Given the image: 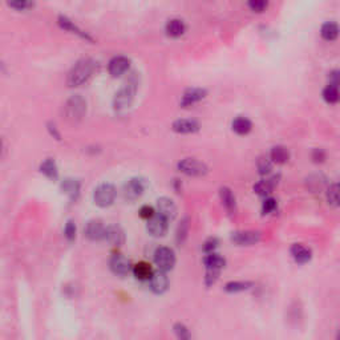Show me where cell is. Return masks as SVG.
I'll return each mask as SVG.
<instances>
[{
  "mask_svg": "<svg viewBox=\"0 0 340 340\" xmlns=\"http://www.w3.org/2000/svg\"><path fill=\"white\" fill-rule=\"evenodd\" d=\"M186 31V25H185V21L181 20V19H170V20H168V23H166L165 25V32L166 35L169 36V37H173V39H177V37H181V36L185 33Z\"/></svg>",
  "mask_w": 340,
  "mask_h": 340,
  "instance_id": "44dd1931",
  "label": "cell"
},
{
  "mask_svg": "<svg viewBox=\"0 0 340 340\" xmlns=\"http://www.w3.org/2000/svg\"><path fill=\"white\" fill-rule=\"evenodd\" d=\"M97 63L93 59H81L78 63L74 64L73 68L70 69L67 78V84L70 88L80 87V85L85 84L89 79L92 78V74L95 73Z\"/></svg>",
  "mask_w": 340,
  "mask_h": 340,
  "instance_id": "6da1fadb",
  "label": "cell"
},
{
  "mask_svg": "<svg viewBox=\"0 0 340 340\" xmlns=\"http://www.w3.org/2000/svg\"><path fill=\"white\" fill-rule=\"evenodd\" d=\"M200 123L194 119H179L172 124L173 132L178 134H193L200 130Z\"/></svg>",
  "mask_w": 340,
  "mask_h": 340,
  "instance_id": "5bb4252c",
  "label": "cell"
},
{
  "mask_svg": "<svg viewBox=\"0 0 340 340\" xmlns=\"http://www.w3.org/2000/svg\"><path fill=\"white\" fill-rule=\"evenodd\" d=\"M84 233L85 237L89 241L98 242V241H102L104 237H105V226H104V223L100 219H92L85 226Z\"/></svg>",
  "mask_w": 340,
  "mask_h": 340,
  "instance_id": "9a60e30c",
  "label": "cell"
},
{
  "mask_svg": "<svg viewBox=\"0 0 340 340\" xmlns=\"http://www.w3.org/2000/svg\"><path fill=\"white\" fill-rule=\"evenodd\" d=\"M109 267H110L112 273L119 275V277H125V275H128L130 273L129 259L120 253L113 254L110 260H109Z\"/></svg>",
  "mask_w": 340,
  "mask_h": 340,
  "instance_id": "8fae6325",
  "label": "cell"
},
{
  "mask_svg": "<svg viewBox=\"0 0 340 340\" xmlns=\"http://www.w3.org/2000/svg\"><path fill=\"white\" fill-rule=\"evenodd\" d=\"M278 207V202L275 198L273 197H266L265 201L262 202V213L266 215V214H271L274 211L277 210Z\"/></svg>",
  "mask_w": 340,
  "mask_h": 340,
  "instance_id": "d590c367",
  "label": "cell"
},
{
  "mask_svg": "<svg viewBox=\"0 0 340 340\" xmlns=\"http://www.w3.org/2000/svg\"><path fill=\"white\" fill-rule=\"evenodd\" d=\"M2 149H3V144H2V140H0V153H2Z\"/></svg>",
  "mask_w": 340,
  "mask_h": 340,
  "instance_id": "f6af8a7d",
  "label": "cell"
},
{
  "mask_svg": "<svg viewBox=\"0 0 340 340\" xmlns=\"http://www.w3.org/2000/svg\"><path fill=\"white\" fill-rule=\"evenodd\" d=\"M232 128L235 133L239 134V136H246V134H249L251 132V129H253V123L247 117L239 116L237 119H234V121L232 124Z\"/></svg>",
  "mask_w": 340,
  "mask_h": 340,
  "instance_id": "83f0119b",
  "label": "cell"
},
{
  "mask_svg": "<svg viewBox=\"0 0 340 340\" xmlns=\"http://www.w3.org/2000/svg\"><path fill=\"white\" fill-rule=\"evenodd\" d=\"M323 98L328 104H336L339 101V89L335 85H327L323 89Z\"/></svg>",
  "mask_w": 340,
  "mask_h": 340,
  "instance_id": "d6a6232c",
  "label": "cell"
},
{
  "mask_svg": "<svg viewBox=\"0 0 340 340\" xmlns=\"http://www.w3.org/2000/svg\"><path fill=\"white\" fill-rule=\"evenodd\" d=\"M177 169L183 174L189 175V177H202V175L207 174V172H209V168L206 166V164L192 157L181 160L177 164Z\"/></svg>",
  "mask_w": 340,
  "mask_h": 340,
  "instance_id": "5b68a950",
  "label": "cell"
},
{
  "mask_svg": "<svg viewBox=\"0 0 340 340\" xmlns=\"http://www.w3.org/2000/svg\"><path fill=\"white\" fill-rule=\"evenodd\" d=\"M175 260H177L175 259V254L170 247L161 246L156 250L155 263L158 267V271L168 273V271L173 270V267L175 266Z\"/></svg>",
  "mask_w": 340,
  "mask_h": 340,
  "instance_id": "8992f818",
  "label": "cell"
},
{
  "mask_svg": "<svg viewBox=\"0 0 340 340\" xmlns=\"http://www.w3.org/2000/svg\"><path fill=\"white\" fill-rule=\"evenodd\" d=\"M219 200L230 215H234L237 213V200H235L234 193L230 187L228 186L219 187Z\"/></svg>",
  "mask_w": 340,
  "mask_h": 340,
  "instance_id": "ac0fdd59",
  "label": "cell"
},
{
  "mask_svg": "<svg viewBox=\"0 0 340 340\" xmlns=\"http://www.w3.org/2000/svg\"><path fill=\"white\" fill-rule=\"evenodd\" d=\"M232 242L237 246H254L259 243L260 233L254 230H239L230 235Z\"/></svg>",
  "mask_w": 340,
  "mask_h": 340,
  "instance_id": "52a82bcc",
  "label": "cell"
},
{
  "mask_svg": "<svg viewBox=\"0 0 340 340\" xmlns=\"http://www.w3.org/2000/svg\"><path fill=\"white\" fill-rule=\"evenodd\" d=\"M219 247V239L217 237H210V238H207L206 241L202 245V250H204L206 254H211L215 253V250Z\"/></svg>",
  "mask_w": 340,
  "mask_h": 340,
  "instance_id": "8d00e7d4",
  "label": "cell"
},
{
  "mask_svg": "<svg viewBox=\"0 0 340 340\" xmlns=\"http://www.w3.org/2000/svg\"><path fill=\"white\" fill-rule=\"evenodd\" d=\"M76 233H78V229H76V224L72 219L65 223V228H64V235H65V238L69 241V242H73L74 239H76Z\"/></svg>",
  "mask_w": 340,
  "mask_h": 340,
  "instance_id": "74e56055",
  "label": "cell"
},
{
  "mask_svg": "<svg viewBox=\"0 0 340 340\" xmlns=\"http://www.w3.org/2000/svg\"><path fill=\"white\" fill-rule=\"evenodd\" d=\"M219 274H221V271L206 270V274H205V284H206V287H211L213 284L217 283V281L219 279Z\"/></svg>",
  "mask_w": 340,
  "mask_h": 340,
  "instance_id": "ab89813d",
  "label": "cell"
},
{
  "mask_svg": "<svg viewBox=\"0 0 340 340\" xmlns=\"http://www.w3.org/2000/svg\"><path fill=\"white\" fill-rule=\"evenodd\" d=\"M173 330H174L177 340H192V335H190L189 328H187L183 323L181 322L175 323L174 326H173Z\"/></svg>",
  "mask_w": 340,
  "mask_h": 340,
  "instance_id": "836d02e7",
  "label": "cell"
},
{
  "mask_svg": "<svg viewBox=\"0 0 340 340\" xmlns=\"http://www.w3.org/2000/svg\"><path fill=\"white\" fill-rule=\"evenodd\" d=\"M147 282H149V287H150L152 292H155L156 295L165 294L168 291L169 284H170L166 273H162V271H155Z\"/></svg>",
  "mask_w": 340,
  "mask_h": 340,
  "instance_id": "4fadbf2b",
  "label": "cell"
},
{
  "mask_svg": "<svg viewBox=\"0 0 340 340\" xmlns=\"http://www.w3.org/2000/svg\"><path fill=\"white\" fill-rule=\"evenodd\" d=\"M8 6L18 11H24L33 7V3H29V2H15V3H8Z\"/></svg>",
  "mask_w": 340,
  "mask_h": 340,
  "instance_id": "7bdbcfd3",
  "label": "cell"
},
{
  "mask_svg": "<svg viewBox=\"0 0 340 340\" xmlns=\"http://www.w3.org/2000/svg\"><path fill=\"white\" fill-rule=\"evenodd\" d=\"M155 215L156 210L152 206H149V205H144V206L140 209V217L146 219V221H149V219H150L152 217H155Z\"/></svg>",
  "mask_w": 340,
  "mask_h": 340,
  "instance_id": "60d3db41",
  "label": "cell"
},
{
  "mask_svg": "<svg viewBox=\"0 0 340 340\" xmlns=\"http://www.w3.org/2000/svg\"><path fill=\"white\" fill-rule=\"evenodd\" d=\"M337 70H332L331 73H328L330 76H328V85H335V87H337Z\"/></svg>",
  "mask_w": 340,
  "mask_h": 340,
  "instance_id": "ee69618b",
  "label": "cell"
},
{
  "mask_svg": "<svg viewBox=\"0 0 340 340\" xmlns=\"http://www.w3.org/2000/svg\"><path fill=\"white\" fill-rule=\"evenodd\" d=\"M146 189V182L142 178H130L124 186V197L128 201L138 200Z\"/></svg>",
  "mask_w": 340,
  "mask_h": 340,
  "instance_id": "ba28073f",
  "label": "cell"
},
{
  "mask_svg": "<svg viewBox=\"0 0 340 340\" xmlns=\"http://www.w3.org/2000/svg\"><path fill=\"white\" fill-rule=\"evenodd\" d=\"M158 215H161L166 221H173L177 217V206L174 201L169 197H161L157 200V211Z\"/></svg>",
  "mask_w": 340,
  "mask_h": 340,
  "instance_id": "7c38bea8",
  "label": "cell"
},
{
  "mask_svg": "<svg viewBox=\"0 0 340 340\" xmlns=\"http://www.w3.org/2000/svg\"><path fill=\"white\" fill-rule=\"evenodd\" d=\"M312 160H314V162H316V164L323 162L326 160V152L323 150V149H320V147H316V149H314V152H312Z\"/></svg>",
  "mask_w": 340,
  "mask_h": 340,
  "instance_id": "b9f144b4",
  "label": "cell"
},
{
  "mask_svg": "<svg viewBox=\"0 0 340 340\" xmlns=\"http://www.w3.org/2000/svg\"><path fill=\"white\" fill-rule=\"evenodd\" d=\"M117 196V190L116 187L112 185V183H101L98 185L95 189V193H93V201L98 207H105L112 206L115 200H116Z\"/></svg>",
  "mask_w": 340,
  "mask_h": 340,
  "instance_id": "277c9868",
  "label": "cell"
},
{
  "mask_svg": "<svg viewBox=\"0 0 340 340\" xmlns=\"http://www.w3.org/2000/svg\"><path fill=\"white\" fill-rule=\"evenodd\" d=\"M40 172L51 179H56L57 175H59L56 162L52 158H47L46 161L43 162L42 165H40Z\"/></svg>",
  "mask_w": 340,
  "mask_h": 340,
  "instance_id": "4dcf8cb0",
  "label": "cell"
},
{
  "mask_svg": "<svg viewBox=\"0 0 340 340\" xmlns=\"http://www.w3.org/2000/svg\"><path fill=\"white\" fill-rule=\"evenodd\" d=\"M137 88H138V81H137V78L133 74L115 95L113 106H115L117 112H124V110H127L132 105L134 96L137 93Z\"/></svg>",
  "mask_w": 340,
  "mask_h": 340,
  "instance_id": "7a4b0ae2",
  "label": "cell"
},
{
  "mask_svg": "<svg viewBox=\"0 0 340 340\" xmlns=\"http://www.w3.org/2000/svg\"><path fill=\"white\" fill-rule=\"evenodd\" d=\"M104 239L109 245L115 246V247H120L125 242V233H124L123 228L119 226V224H109L105 228V237H104Z\"/></svg>",
  "mask_w": 340,
  "mask_h": 340,
  "instance_id": "2e32d148",
  "label": "cell"
},
{
  "mask_svg": "<svg viewBox=\"0 0 340 340\" xmlns=\"http://www.w3.org/2000/svg\"><path fill=\"white\" fill-rule=\"evenodd\" d=\"M65 117L70 123H78L87 113V101L80 95H73L68 98L64 105Z\"/></svg>",
  "mask_w": 340,
  "mask_h": 340,
  "instance_id": "3957f363",
  "label": "cell"
},
{
  "mask_svg": "<svg viewBox=\"0 0 340 340\" xmlns=\"http://www.w3.org/2000/svg\"><path fill=\"white\" fill-rule=\"evenodd\" d=\"M278 179H279V175H274L271 178L262 179L259 182H256L254 185V192H255L258 196L260 197H270V194L273 193V190L275 189V186L278 185Z\"/></svg>",
  "mask_w": 340,
  "mask_h": 340,
  "instance_id": "ffe728a7",
  "label": "cell"
},
{
  "mask_svg": "<svg viewBox=\"0 0 340 340\" xmlns=\"http://www.w3.org/2000/svg\"><path fill=\"white\" fill-rule=\"evenodd\" d=\"M247 6H249V8L253 11V12L260 14L263 11H266V8L269 7V3L265 2V0H251V2L247 3Z\"/></svg>",
  "mask_w": 340,
  "mask_h": 340,
  "instance_id": "f35d334b",
  "label": "cell"
},
{
  "mask_svg": "<svg viewBox=\"0 0 340 340\" xmlns=\"http://www.w3.org/2000/svg\"><path fill=\"white\" fill-rule=\"evenodd\" d=\"M290 253H291L292 258L298 265H306L309 263L312 258V251L311 249L306 247L301 243H294L290 249Z\"/></svg>",
  "mask_w": 340,
  "mask_h": 340,
  "instance_id": "d6986e66",
  "label": "cell"
},
{
  "mask_svg": "<svg viewBox=\"0 0 340 340\" xmlns=\"http://www.w3.org/2000/svg\"><path fill=\"white\" fill-rule=\"evenodd\" d=\"M130 67V60L125 56H116L113 57L108 64L109 73L112 74L113 78H119L123 76Z\"/></svg>",
  "mask_w": 340,
  "mask_h": 340,
  "instance_id": "e0dca14e",
  "label": "cell"
},
{
  "mask_svg": "<svg viewBox=\"0 0 340 340\" xmlns=\"http://www.w3.org/2000/svg\"><path fill=\"white\" fill-rule=\"evenodd\" d=\"M169 229V221H166L165 218L158 215L156 213L155 217H152L146 223V230L147 233L155 237V238H161V237H165V234L168 233Z\"/></svg>",
  "mask_w": 340,
  "mask_h": 340,
  "instance_id": "9c48e42d",
  "label": "cell"
},
{
  "mask_svg": "<svg viewBox=\"0 0 340 340\" xmlns=\"http://www.w3.org/2000/svg\"><path fill=\"white\" fill-rule=\"evenodd\" d=\"M155 273L152 266L147 262H138L133 266V275L136 279L141 282L149 281L152 277V274Z\"/></svg>",
  "mask_w": 340,
  "mask_h": 340,
  "instance_id": "f1b7e54d",
  "label": "cell"
},
{
  "mask_svg": "<svg viewBox=\"0 0 340 340\" xmlns=\"http://www.w3.org/2000/svg\"><path fill=\"white\" fill-rule=\"evenodd\" d=\"M202 262H204L206 270L221 271L222 269L226 266V259L217 253L206 254V255L204 256V260H202Z\"/></svg>",
  "mask_w": 340,
  "mask_h": 340,
  "instance_id": "603a6c76",
  "label": "cell"
},
{
  "mask_svg": "<svg viewBox=\"0 0 340 340\" xmlns=\"http://www.w3.org/2000/svg\"><path fill=\"white\" fill-rule=\"evenodd\" d=\"M256 166H258V172H259V174L262 175L270 174L271 170H273V162H271L270 157H260L259 160H258Z\"/></svg>",
  "mask_w": 340,
  "mask_h": 340,
  "instance_id": "e575fe53",
  "label": "cell"
},
{
  "mask_svg": "<svg viewBox=\"0 0 340 340\" xmlns=\"http://www.w3.org/2000/svg\"><path fill=\"white\" fill-rule=\"evenodd\" d=\"M327 204L332 207L339 206V185L336 182L331 183L326 192Z\"/></svg>",
  "mask_w": 340,
  "mask_h": 340,
  "instance_id": "1f68e13d",
  "label": "cell"
},
{
  "mask_svg": "<svg viewBox=\"0 0 340 340\" xmlns=\"http://www.w3.org/2000/svg\"><path fill=\"white\" fill-rule=\"evenodd\" d=\"M57 23H59V25H60V27H61V28L65 29V31L72 32V33H74V35H78L79 37H81V39L89 40V42H92V40H93L91 37V36L88 35L87 32H84V31H83V29L79 28L78 25L74 24L73 21L69 20V19L65 18V16H59V21H57Z\"/></svg>",
  "mask_w": 340,
  "mask_h": 340,
  "instance_id": "7402d4cb",
  "label": "cell"
},
{
  "mask_svg": "<svg viewBox=\"0 0 340 340\" xmlns=\"http://www.w3.org/2000/svg\"><path fill=\"white\" fill-rule=\"evenodd\" d=\"M206 96L207 91L205 88H189L181 96V102L179 104L183 108H187V106H192L197 104V102L202 101Z\"/></svg>",
  "mask_w": 340,
  "mask_h": 340,
  "instance_id": "30bf717a",
  "label": "cell"
},
{
  "mask_svg": "<svg viewBox=\"0 0 340 340\" xmlns=\"http://www.w3.org/2000/svg\"><path fill=\"white\" fill-rule=\"evenodd\" d=\"M189 230H190V218L189 217H183L179 222V224L177 226V230H175V243L178 246H182L186 242V239L189 237Z\"/></svg>",
  "mask_w": 340,
  "mask_h": 340,
  "instance_id": "4316f807",
  "label": "cell"
},
{
  "mask_svg": "<svg viewBox=\"0 0 340 340\" xmlns=\"http://www.w3.org/2000/svg\"><path fill=\"white\" fill-rule=\"evenodd\" d=\"M61 190L69 197L70 201H76L79 194H80V182H79L78 179L65 178L61 182Z\"/></svg>",
  "mask_w": 340,
  "mask_h": 340,
  "instance_id": "cb8c5ba5",
  "label": "cell"
},
{
  "mask_svg": "<svg viewBox=\"0 0 340 340\" xmlns=\"http://www.w3.org/2000/svg\"><path fill=\"white\" fill-rule=\"evenodd\" d=\"M254 287V282L249 281H232L224 284L223 290L228 294H238V292L249 291Z\"/></svg>",
  "mask_w": 340,
  "mask_h": 340,
  "instance_id": "d4e9b609",
  "label": "cell"
},
{
  "mask_svg": "<svg viewBox=\"0 0 340 340\" xmlns=\"http://www.w3.org/2000/svg\"><path fill=\"white\" fill-rule=\"evenodd\" d=\"M320 35L326 42H333L339 36V27L335 21H326L320 28Z\"/></svg>",
  "mask_w": 340,
  "mask_h": 340,
  "instance_id": "f546056e",
  "label": "cell"
},
{
  "mask_svg": "<svg viewBox=\"0 0 340 340\" xmlns=\"http://www.w3.org/2000/svg\"><path fill=\"white\" fill-rule=\"evenodd\" d=\"M270 160L273 164H278V165H283L290 160V152L286 146L282 145H277L274 146L270 152Z\"/></svg>",
  "mask_w": 340,
  "mask_h": 340,
  "instance_id": "484cf974",
  "label": "cell"
}]
</instances>
